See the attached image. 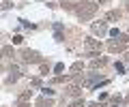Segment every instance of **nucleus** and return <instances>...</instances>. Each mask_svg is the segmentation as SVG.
<instances>
[{"mask_svg": "<svg viewBox=\"0 0 129 107\" xmlns=\"http://www.w3.org/2000/svg\"><path fill=\"white\" fill-rule=\"evenodd\" d=\"M73 107H84V103H75V105Z\"/></svg>", "mask_w": 129, "mask_h": 107, "instance_id": "5", "label": "nucleus"}, {"mask_svg": "<svg viewBox=\"0 0 129 107\" xmlns=\"http://www.w3.org/2000/svg\"><path fill=\"white\" fill-rule=\"evenodd\" d=\"M92 32H99V34H101V32H106V24H103V22L92 24Z\"/></svg>", "mask_w": 129, "mask_h": 107, "instance_id": "1", "label": "nucleus"}, {"mask_svg": "<svg viewBox=\"0 0 129 107\" xmlns=\"http://www.w3.org/2000/svg\"><path fill=\"white\" fill-rule=\"evenodd\" d=\"M43 94H47V96H52V94H54V90H50V88H43Z\"/></svg>", "mask_w": 129, "mask_h": 107, "instance_id": "3", "label": "nucleus"}, {"mask_svg": "<svg viewBox=\"0 0 129 107\" xmlns=\"http://www.w3.org/2000/svg\"><path fill=\"white\" fill-rule=\"evenodd\" d=\"M110 34H112V37H120V32H118L116 28H112V30H110Z\"/></svg>", "mask_w": 129, "mask_h": 107, "instance_id": "4", "label": "nucleus"}, {"mask_svg": "<svg viewBox=\"0 0 129 107\" xmlns=\"http://www.w3.org/2000/svg\"><path fill=\"white\" fill-rule=\"evenodd\" d=\"M92 11H95V5L86 7V9H80V15H82V17H88V15H92Z\"/></svg>", "mask_w": 129, "mask_h": 107, "instance_id": "2", "label": "nucleus"}]
</instances>
